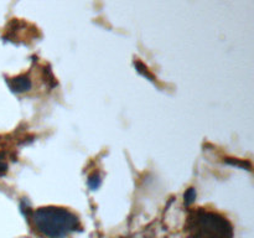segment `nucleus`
Listing matches in <instances>:
<instances>
[{"mask_svg":"<svg viewBox=\"0 0 254 238\" xmlns=\"http://www.w3.org/2000/svg\"><path fill=\"white\" fill-rule=\"evenodd\" d=\"M32 227L44 238H66L81 228L78 217L64 207L46 206L31 215Z\"/></svg>","mask_w":254,"mask_h":238,"instance_id":"f257e3e1","label":"nucleus"},{"mask_svg":"<svg viewBox=\"0 0 254 238\" xmlns=\"http://www.w3.org/2000/svg\"><path fill=\"white\" fill-rule=\"evenodd\" d=\"M185 232L189 238H235V230L227 217L202 207L190 211Z\"/></svg>","mask_w":254,"mask_h":238,"instance_id":"f03ea898","label":"nucleus"},{"mask_svg":"<svg viewBox=\"0 0 254 238\" xmlns=\"http://www.w3.org/2000/svg\"><path fill=\"white\" fill-rule=\"evenodd\" d=\"M9 87L16 93H22L31 88V79L25 74H20V76L9 79Z\"/></svg>","mask_w":254,"mask_h":238,"instance_id":"7ed1b4c3","label":"nucleus"},{"mask_svg":"<svg viewBox=\"0 0 254 238\" xmlns=\"http://www.w3.org/2000/svg\"><path fill=\"white\" fill-rule=\"evenodd\" d=\"M195 196H196L195 190H193V188H190V190L185 193L186 203H188V205H190L191 202H193V198H195Z\"/></svg>","mask_w":254,"mask_h":238,"instance_id":"20e7f679","label":"nucleus"},{"mask_svg":"<svg viewBox=\"0 0 254 238\" xmlns=\"http://www.w3.org/2000/svg\"><path fill=\"white\" fill-rule=\"evenodd\" d=\"M88 183H89V186H91V187L94 190V188H97L99 185H101V178H99L98 176H92V178H89Z\"/></svg>","mask_w":254,"mask_h":238,"instance_id":"39448f33","label":"nucleus"},{"mask_svg":"<svg viewBox=\"0 0 254 238\" xmlns=\"http://www.w3.org/2000/svg\"><path fill=\"white\" fill-rule=\"evenodd\" d=\"M6 169H7V165L5 164V161L0 160V175H2V174L5 173V171H6Z\"/></svg>","mask_w":254,"mask_h":238,"instance_id":"423d86ee","label":"nucleus"},{"mask_svg":"<svg viewBox=\"0 0 254 238\" xmlns=\"http://www.w3.org/2000/svg\"><path fill=\"white\" fill-rule=\"evenodd\" d=\"M136 66H138V68H141V69H144V68H143V66H141L140 63H136ZM141 69H138V71H140V72H141ZM144 74H145L146 77H149V78H153V77H151V74L149 73L148 71H146V68H145V72H144Z\"/></svg>","mask_w":254,"mask_h":238,"instance_id":"0eeeda50","label":"nucleus"}]
</instances>
